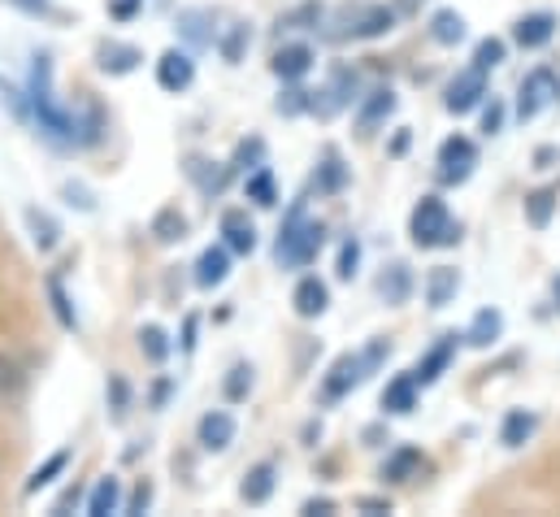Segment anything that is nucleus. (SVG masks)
Here are the masks:
<instances>
[{
	"label": "nucleus",
	"instance_id": "nucleus-1",
	"mask_svg": "<svg viewBox=\"0 0 560 517\" xmlns=\"http://www.w3.org/2000/svg\"><path fill=\"white\" fill-rule=\"evenodd\" d=\"M413 244L418 249H434V244H452L456 240V227H452V218H447V205L443 200H434V196H425L418 209H413Z\"/></svg>",
	"mask_w": 560,
	"mask_h": 517
},
{
	"label": "nucleus",
	"instance_id": "nucleus-2",
	"mask_svg": "<svg viewBox=\"0 0 560 517\" xmlns=\"http://www.w3.org/2000/svg\"><path fill=\"white\" fill-rule=\"evenodd\" d=\"M552 96H560L557 79L548 74V70H535L526 83H522V101H517V118L522 123H530V118H539L548 105H552Z\"/></svg>",
	"mask_w": 560,
	"mask_h": 517
},
{
	"label": "nucleus",
	"instance_id": "nucleus-3",
	"mask_svg": "<svg viewBox=\"0 0 560 517\" xmlns=\"http://www.w3.org/2000/svg\"><path fill=\"white\" fill-rule=\"evenodd\" d=\"M322 249V227H300V218L291 222V231L279 240V261H304Z\"/></svg>",
	"mask_w": 560,
	"mask_h": 517
},
{
	"label": "nucleus",
	"instance_id": "nucleus-4",
	"mask_svg": "<svg viewBox=\"0 0 560 517\" xmlns=\"http://www.w3.org/2000/svg\"><path fill=\"white\" fill-rule=\"evenodd\" d=\"M439 165H443V179H447V183L469 179V165H474V143H469L465 135L447 139V143L439 148Z\"/></svg>",
	"mask_w": 560,
	"mask_h": 517
},
{
	"label": "nucleus",
	"instance_id": "nucleus-5",
	"mask_svg": "<svg viewBox=\"0 0 560 517\" xmlns=\"http://www.w3.org/2000/svg\"><path fill=\"white\" fill-rule=\"evenodd\" d=\"M482 96H487L482 70H469V74H460V79L447 88V110H452V114H469V110H474Z\"/></svg>",
	"mask_w": 560,
	"mask_h": 517
},
{
	"label": "nucleus",
	"instance_id": "nucleus-6",
	"mask_svg": "<svg viewBox=\"0 0 560 517\" xmlns=\"http://www.w3.org/2000/svg\"><path fill=\"white\" fill-rule=\"evenodd\" d=\"M191 61L183 57V53H165L161 61H156V83L165 88V92H183L187 83H191Z\"/></svg>",
	"mask_w": 560,
	"mask_h": 517
},
{
	"label": "nucleus",
	"instance_id": "nucleus-7",
	"mask_svg": "<svg viewBox=\"0 0 560 517\" xmlns=\"http://www.w3.org/2000/svg\"><path fill=\"white\" fill-rule=\"evenodd\" d=\"M231 439H235V417H231V413H205V422H200V444H205L209 452H222Z\"/></svg>",
	"mask_w": 560,
	"mask_h": 517
},
{
	"label": "nucleus",
	"instance_id": "nucleus-8",
	"mask_svg": "<svg viewBox=\"0 0 560 517\" xmlns=\"http://www.w3.org/2000/svg\"><path fill=\"white\" fill-rule=\"evenodd\" d=\"M222 235H226V244H231L235 253H253V249H257V231H253V222H248L240 209L222 214Z\"/></svg>",
	"mask_w": 560,
	"mask_h": 517
},
{
	"label": "nucleus",
	"instance_id": "nucleus-9",
	"mask_svg": "<svg viewBox=\"0 0 560 517\" xmlns=\"http://www.w3.org/2000/svg\"><path fill=\"white\" fill-rule=\"evenodd\" d=\"M552 31H557L552 13H530V18L517 22V44H522V48H539V44L552 39Z\"/></svg>",
	"mask_w": 560,
	"mask_h": 517
},
{
	"label": "nucleus",
	"instance_id": "nucleus-10",
	"mask_svg": "<svg viewBox=\"0 0 560 517\" xmlns=\"http://www.w3.org/2000/svg\"><path fill=\"white\" fill-rule=\"evenodd\" d=\"M295 313L300 318H317L322 309H326V283H317V278H300V287H295Z\"/></svg>",
	"mask_w": 560,
	"mask_h": 517
},
{
	"label": "nucleus",
	"instance_id": "nucleus-11",
	"mask_svg": "<svg viewBox=\"0 0 560 517\" xmlns=\"http://www.w3.org/2000/svg\"><path fill=\"white\" fill-rule=\"evenodd\" d=\"M308 66H313V53L304 44H291L275 57V74H282V79H300V74H308Z\"/></svg>",
	"mask_w": 560,
	"mask_h": 517
},
{
	"label": "nucleus",
	"instance_id": "nucleus-12",
	"mask_svg": "<svg viewBox=\"0 0 560 517\" xmlns=\"http://www.w3.org/2000/svg\"><path fill=\"white\" fill-rule=\"evenodd\" d=\"M275 492V466H257L248 479H244V501L248 505H266Z\"/></svg>",
	"mask_w": 560,
	"mask_h": 517
},
{
	"label": "nucleus",
	"instance_id": "nucleus-13",
	"mask_svg": "<svg viewBox=\"0 0 560 517\" xmlns=\"http://www.w3.org/2000/svg\"><path fill=\"white\" fill-rule=\"evenodd\" d=\"M357 379H361V361L357 357H339L335 370H330V379H326V395H343Z\"/></svg>",
	"mask_w": 560,
	"mask_h": 517
},
{
	"label": "nucleus",
	"instance_id": "nucleus-14",
	"mask_svg": "<svg viewBox=\"0 0 560 517\" xmlns=\"http://www.w3.org/2000/svg\"><path fill=\"white\" fill-rule=\"evenodd\" d=\"M183 231H187V218H183L178 209H161L156 222H152L156 244H174V240H183Z\"/></svg>",
	"mask_w": 560,
	"mask_h": 517
},
{
	"label": "nucleus",
	"instance_id": "nucleus-15",
	"mask_svg": "<svg viewBox=\"0 0 560 517\" xmlns=\"http://www.w3.org/2000/svg\"><path fill=\"white\" fill-rule=\"evenodd\" d=\"M226 278V253L222 249H209L205 257H200V265H196V283L200 287H218Z\"/></svg>",
	"mask_w": 560,
	"mask_h": 517
},
{
	"label": "nucleus",
	"instance_id": "nucleus-16",
	"mask_svg": "<svg viewBox=\"0 0 560 517\" xmlns=\"http://www.w3.org/2000/svg\"><path fill=\"white\" fill-rule=\"evenodd\" d=\"M114 509H118V479H101L96 492H92V501H88V514L109 517Z\"/></svg>",
	"mask_w": 560,
	"mask_h": 517
},
{
	"label": "nucleus",
	"instance_id": "nucleus-17",
	"mask_svg": "<svg viewBox=\"0 0 560 517\" xmlns=\"http://www.w3.org/2000/svg\"><path fill=\"white\" fill-rule=\"evenodd\" d=\"M495 335H500V313H495V309H482V313L474 318V326H469V344H474V348H487Z\"/></svg>",
	"mask_w": 560,
	"mask_h": 517
},
{
	"label": "nucleus",
	"instance_id": "nucleus-18",
	"mask_svg": "<svg viewBox=\"0 0 560 517\" xmlns=\"http://www.w3.org/2000/svg\"><path fill=\"white\" fill-rule=\"evenodd\" d=\"M530 430H535V417L517 409V413H509V417H504V435H500V439H504L509 448H517V444H526V439H530Z\"/></svg>",
	"mask_w": 560,
	"mask_h": 517
},
{
	"label": "nucleus",
	"instance_id": "nucleus-19",
	"mask_svg": "<svg viewBox=\"0 0 560 517\" xmlns=\"http://www.w3.org/2000/svg\"><path fill=\"white\" fill-rule=\"evenodd\" d=\"M392 110H396V96H392V92H374L357 123H361V130H374V123H378V118H387Z\"/></svg>",
	"mask_w": 560,
	"mask_h": 517
},
{
	"label": "nucleus",
	"instance_id": "nucleus-20",
	"mask_svg": "<svg viewBox=\"0 0 560 517\" xmlns=\"http://www.w3.org/2000/svg\"><path fill=\"white\" fill-rule=\"evenodd\" d=\"M430 35H434L439 44H456V39L465 35V22H460V13H434V22H430Z\"/></svg>",
	"mask_w": 560,
	"mask_h": 517
},
{
	"label": "nucleus",
	"instance_id": "nucleus-21",
	"mask_svg": "<svg viewBox=\"0 0 560 517\" xmlns=\"http://www.w3.org/2000/svg\"><path fill=\"white\" fill-rule=\"evenodd\" d=\"M66 466H70V452H52V457H48V461H44V466H39V470L31 474L26 492H39V487H48V483H52V479H57V474H61Z\"/></svg>",
	"mask_w": 560,
	"mask_h": 517
},
{
	"label": "nucleus",
	"instance_id": "nucleus-22",
	"mask_svg": "<svg viewBox=\"0 0 560 517\" xmlns=\"http://www.w3.org/2000/svg\"><path fill=\"white\" fill-rule=\"evenodd\" d=\"M418 466H421V457H418V452H413V448H405V452H396V457L387 461V470H383V474H387L392 483H409Z\"/></svg>",
	"mask_w": 560,
	"mask_h": 517
},
{
	"label": "nucleus",
	"instance_id": "nucleus-23",
	"mask_svg": "<svg viewBox=\"0 0 560 517\" xmlns=\"http://www.w3.org/2000/svg\"><path fill=\"white\" fill-rule=\"evenodd\" d=\"M456 291V269H434L430 274V287H425V296H430V305L439 309V305H447V296Z\"/></svg>",
	"mask_w": 560,
	"mask_h": 517
},
{
	"label": "nucleus",
	"instance_id": "nucleus-24",
	"mask_svg": "<svg viewBox=\"0 0 560 517\" xmlns=\"http://www.w3.org/2000/svg\"><path fill=\"white\" fill-rule=\"evenodd\" d=\"M413 383H418V379H400V383H392V388L383 391V404H387L392 413H409V409H413Z\"/></svg>",
	"mask_w": 560,
	"mask_h": 517
},
{
	"label": "nucleus",
	"instance_id": "nucleus-25",
	"mask_svg": "<svg viewBox=\"0 0 560 517\" xmlns=\"http://www.w3.org/2000/svg\"><path fill=\"white\" fill-rule=\"evenodd\" d=\"M447 357H452V340H443V344L421 361V370L413 375V379H418V383H434V379H439V370L447 366Z\"/></svg>",
	"mask_w": 560,
	"mask_h": 517
},
{
	"label": "nucleus",
	"instance_id": "nucleus-26",
	"mask_svg": "<svg viewBox=\"0 0 560 517\" xmlns=\"http://www.w3.org/2000/svg\"><path fill=\"white\" fill-rule=\"evenodd\" d=\"M18 388H22V370H18V361H13V357H4V353H0V404H4V400H13Z\"/></svg>",
	"mask_w": 560,
	"mask_h": 517
},
{
	"label": "nucleus",
	"instance_id": "nucleus-27",
	"mask_svg": "<svg viewBox=\"0 0 560 517\" xmlns=\"http://www.w3.org/2000/svg\"><path fill=\"white\" fill-rule=\"evenodd\" d=\"M500 61H504V44H500V39H482V44H478V53H474V70H482V74H487V70H491V66H500Z\"/></svg>",
	"mask_w": 560,
	"mask_h": 517
},
{
	"label": "nucleus",
	"instance_id": "nucleus-28",
	"mask_svg": "<svg viewBox=\"0 0 560 517\" xmlns=\"http://www.w3.org/2000/svg\"><path fill=\"white\" fill-rule=\"evenodd\" d=\"M552 200H557V192H535V196H530L526 209H530V222H535V227H548V218H552Z\"/></svg>",
	"mask_w": 560,
	"mask_h": 517
},
{
	"label": "nucleus",
	"instance_id": "nucleus-29",
	"mask_svg": "<svg viewBox=\"0 0 560 517\" xmlns=\"http://www.w3.org/2000/svg\"><path fill=\"white\" fill-rule=\"evenodd\" d=\"M140 348L152 357V361H165V335L156 326H143L140 331Z\"/></svg>",
	"mask_w": 560,
	"mask_h": 517
},
{
	"label": "nucleus",
	"instance_id": "nucleus-30",
	"mask_svg": "<svg viewBox=\"0 0 560 517\" xmlns=\"http://www.w3.org/2000/svg\"><path fill=\"white\" fill-rule=\"evenodd\" d=\"M387 26H392V13H387V9H370L365 22L357 26V35H383Z\"/></svg>",
	"mask_w": 560,
	"mask_h": 517
},
{
	"label": "nucleus",
	"instance_id": "nucleus-31",
	"mask_svg": "<svg viewBox=\"0 0 560 517\" xmlns=\"http://www.w3.org/2000/svg\"><path fill=\"white\" fill-rule=\"evenodd\" d=\"M248 196H253L257 205H275V183H270V174H257V179L248 183Z\"/></svg>",
	"mask_w": 560,
	"mask_h": 517
},
{
	"label": "nucleus",
	"instance_id": "nucleus-32",
	"mask_svg": "<svg viewBox=\"0 0 560 517\" xmlns=\"http://www.w3.org/2000/svg\"><path fill=\"white\" fill-rule=\"evenodd\" d=\"M248 383H253V379H248V370H244V366H240V370H231V383H226L231 400H240V395L248 391Z\"/></svg>",
	"mask_w": 560,
	"mask_h": 517
},
{
	"label": "nucleus",
	"instance_id": "nucleus-33",
	"mask_svg": "<svg viewBox=\"0 0 560 517\" xmlns=\"http://www.w3.org/2000/svg\"><path fill=\"white\" fill-rule=\"evenodd\" d=\"M500 123H504V110L491 101V110L482 114V130H487V135H495V130H500Z\"/></svg>",
	"mask_w": 560,
	"mask_h": 517
},
{
	"label": "nucleus",
	"instance_id": "nucleus-34",
	"mask_svg": "<svg viewBox=\"0 0 560 517\" xmlns=\"http://www.w3.org/2000/svg\"><path fill=\"white\" fill-rule=\"evenodd\" d=\"M357 257H361V253H357V244H348V249L339 253V274H343V278H352V269H357Z\"/></svg>",
	"mask_w": 560,
	"mask_h": 517
},
{
	"label": "nucleus",
	"instance_id": "nucleus-35",
	"mask_svg": "<svg viewBox=\"0 0 560 517\" xmlns=\"http://www.w3.org/2000/svg\"><path fill=\"white\" fill-rule=\"evenodd\" d=\"M148 501H152V487H148V483H140V492L131 496V514H143V509H148Z\"/></svg>",
	"mask_w": 560,
	"mask_h": 517
},
{
	"label": "nucleus",
	"instance_id": "nucleus-36",
	"mask_svg": "<svg viewBox=\"0 0 560 517\" xmlns=\"http://www.w3.org/2000/svg\"><path fill=\"white\" fill-rule=\"evenodd\" d=\"M304 514H308V517H326V514H335V505H330V501H308V505H304Z\"/></svg>",
	"mask_w": 560,
	"mask_h": 517
},
{
	"label": "nucleus",
	"instance_id": "nucleus-37",
	"mask_svg": "<svg viewBox=\"0 0 560 517\" xmlns=\"http://www.w3.org/2000/svg\"><path fill=\"white\" fill-rule=\"evenodd\" d=\"M361 509H370V514H387V505H383V501H361Z\"/></svg>",
	"mask_w": 560,
	"mask_h": 517
},
{
	"label": "nucleus",
	"instance_id": "nucleus-38",
	"mask_svg": "<svg viewBox=\"0 0 560 517\" xmlns=\"http://www.w3.org/2000/svg\"><path fill=\"white\" fill-rule=\"evenodd\" d=\"M557 305H560V283H557Z\"/></svg>",
	"mask_w": 560,
	"mask_h": 517
}]
</instances>
